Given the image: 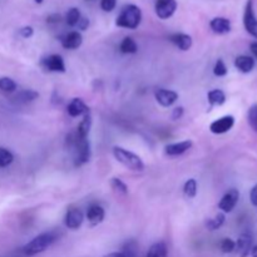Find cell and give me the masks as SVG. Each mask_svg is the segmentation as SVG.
Listing matches in <instances>:
<instances>
[{"instance_id": "cell-42", "label": "cell", "mask_w": 257, "mask_h": 257, "mask_svg": "<svg viewBox=\"0 0 257 257\" xmlns=\"http://www.w3.org/2000/svg\"><path fill=\"white\" fill-rule=\"evenodd\" d=\"M251 256L257 257V246H255V247L251 248Z\"/></svg>"}, {"instance_id": "cell-19", "label": "cell", "mask_w": 257, "mask_h": 257, "mask_svg": "<svg viewBox=\"0 0 257 257\" xmlns=\"http://www.w3.org/2000/svg\"><path fill=\"white\" fill-rule=\"evenodd\" d=\"M235 67L240 72L250 73L255 67V60H253V58L248 57V55H240V57L236 58Z\"/></svg>"}, {"instance_id": "cell-8", "label": "cell", "mask_w": 257, "mask_h": 257, "mask_svg": "<svg viewBox=\"0 0 257 257\" xmlns=\"http://www.w3.org/2000/svg\"><path fill=\"white\" fill-rule=\"evenodd\" d=\"M235 124V118L232 115H225L222 118H218L215 122L211 123L210 131L215 135H223V133L228 132L231 128Z\"/></svg>"}, {"instance_id": "cell-18", "label": "cell", "mask_w": 257, "mask_h": 257, "mask_svg": "<svg viewBox=\"0 0 257 257\" xmlns=\"http://www.w3.org/2000/svg\"><path fill=\"white\" fill-rule=\"evenodd\" d=\"M105 212L103 210V207L98 205H93L88 208L87 211V220L89 221V223L92 226H97L99 225L100 222H103L104 220Z\"/></svg>"}, {"instance_id": "cell-7", "label": "cell", "mask_w": 257, "mask_h": 257, "mask_svg": "<svg viewBox=\"0 0 257 257\" xmlns=\"http://www.w3.org/2000/svg\"><path fill=\"white\" fill-rule=\"evenodd\" d=\"M238 198H240V192H238L236 188H231L228 192H226L223 195V197L221 198V201L218 202V208H220L222 212L228 213L236 207L238 202Z\"/></svg>"}, {"instance_id": "cell-29", "label": "cell", "mask_w": 257, "mask_h": 257, "mask_svg": "<svg viewBox=\"0 0 257 257\" xmlns=\"http://www.w3.org/2000/svg\"><path fill=\"white\" fill-rule=\"evenodd\" d=\"M17 89V83L12 79V78L8 77H2L0 78V90L7 93H12Z\"/></svg>"}, {"instance_id": "cell-32", "label": "cell", "mask_w": 257, "mask_h": 257, "mask_svg": "<svg viewBox=\"0 0 257 257\" xmlns=\"http://www.w3.org/2000/svg\"><path fill=\"white\" fill-rule=\"evenodd\" d=\"M236 248V242L231 238H223L221 242V250L223 253H231Z\"/></svg>"}, {"instance_id": "cell-1", "label": "cell", "mask_w": 257, "mask_h": 257, "mask_svg": "<svg viewBox=\"0 0 257 257\" xmlns=\"http://www.w3.org/2000/svg\"><path fill=\"white\" fill-rule=\"evenodd\" d=\"M141 22H142V10L137 5L128 4L120 10L115 24L117 27L125 28V29H137Z\"/></svg>"}, {"instance_id": "cell-13", "label": "cell", "mask_w": 257, "mask_h": 257, "mask_svg": "<svg viewBox=\"0 0 257 257\" xmlns=\"http://www.w3.org/2000/svg\"><path fill=\"white\" fill-rule=\"evenodd\" d=\"M67 110L68 114H69L70 117L74 118L80 117V115H85L89 113V108L87 107V104H85L80 98H74V99H72V102L68 104Z\"/></svg>"}, {"instance_id": "cell-37", "label": "cell", "mask_w": 257, "mask_h": 257, "mask_svg": "<svg viewBox=\"0 0 257 257\" xmlns=\"http://www.w3.org/2000/svg\"><path fill=\"white\" fill-rule=\"evenodd\" d=\"M77 25L80 30H85L88 29V27H89V20H88L87 18H80Z\"/></svg>"}, {"instance_id": "cell-41", "label": "cell", "mask_w": 257, "mask_h": 257, "mask_svg": "<svg viewBox=\"0 0 257 257\" xmlns=\"http://www.w3.org/2000/svg\"><path fill=\"white\" fill-rule=\"evenodd\" d=\"M104 257H124L122 252H112V253H108Z\"/></svg>"}, {"instance_id": "cell-6", "label": "cell", "mask_w": 257, "mask_h": 257, "mask_svg": "<svg viewBox=\"0 0 257 257\" xmlns=\"http://www.w3.org/2000/svg\"><path fill=\"white\" fill-rule=\"evenodd\" d=\"M155 10L160 19H170L177 10V2L176 0H156Z\"/></svg>"}, {"instance_id": "cell-11", "label": "cell", "mask_w": 257, "mask_h": 257, "mask_svg": "<svg viewBox=\"0 0 257 257\" xmlns=\"http://www.w3.org/2000/svg\"><path fill=\"white\" fill-rule=\"evenodd\" d=\"M155 98L158 103H160L162 107H171L172 104H175L178 99V94L175 90L170 89H163L160 88L155 92Z\"/></svg>"}, {"instance_id": "cell-5", "label": "cell", "mask_w": 257, "mask_h": 257, "mask_svg": "<svg viewBox=\"0 0 257 257\" xmlns=\"http://www.w3.org/2000/svg\"><path fill=\"white\" fill-rule=\"evenodd\" d=\"M243 25H245V29L247 30L248 34H251L257 39V19L255 10H253V0H247V3H246Z\"/></svg>"}, {"instance_id": "cell-3", "label": "cell", "mask_w": 257, "mask_h": 257, "mask_svg": "<svg viewBox=\"0 0 257 257\" xmlns=\"http://www.w3.org/2000/svg\"><path fill=\"white\" fill-rule=\"evenodd\" d=\"M55 241V236L52 232H44L38 235L37 237L33 238L30 242H28L24 246L23 251L27 256H34L38 253L43 252V251L47 250L50 245Z\"/></svg>"}, {"instance_id": "cell-25", "label": "cell", "mask_w": 257, "mask_h": 257, "mask_svg": "<svg viewBox=\"0 0 257 257\" xmlns=\"http://www.w3.org/2000/svg\"><path fill=\"white\" fill-rule=\"evenodd\" d=\"M147 257H167V247L163 242H157L151 246Z\"/></svg>"}, {"instance_id": "cell-15", "label": "cell", "mask_w": 257, "mask_h": 257, "mask_svg": "<svg viewBox=\"0 0 257 257\" xmlns=\"http://www.w3.org/2000/svg\"><path fill=\"white\" fill-rule=\"evenodd\" d=\"M83 37L79 32H70L65 34L62 39V45L64 49H78L82 45Z\"/></svg>"}, {"instance_id": "cell-34", "label": "cell", "mask_w": 257, "mask_h": 257, "mask_svg": "<svg viewBox=\"0 0 257 257\" xmlns=\"http://www.w3.org/2000/svg\"><path fill=\"white\" fill-rule=\"evenodd\" d=\"M117 5V0H100V8L103 12H112Z\"/></svg>"}, {"instance_id": "cell-20", "label": "cell", "mask_w": 257, "mask_h": 257, "mask_svg": "<svg viewBox=\"0 0 257 257\" xmlns=\"http://www.w3.org/2000/svg\"><path fill=\"white\" fill-rule=\"evenodd\" d=\"M90 128H92V117H90V114L88 113V114L83 115V119L80 120V123L78 124L77 136L80 138H87Z\"/></svg>"}, {"instance_id": "cell-26", "label": "cell", "mask_w": 257, "mask_h": 257, "mask_svg": "<svg viewBox=\"0 0 257 257\" xmlns=\"http://www.w3.org/2000/svg\"><path fill=\"white\" fill-rule=\"evenodd\" d=\"M80 18L82 17H80L79 9H77V8H70L67 12V15H65V22L70 27H75L78 24V22H79Z\"/></svg>"}, {"instance_id": "cell-2", "label": "cell", "mask_w": 257, "mask_h": 257, "mask_svg": "<svg viewBox=\"0 0 257 257\" xmlns=\"http://www.w3.org/2000/svg\"><path fill=\"white\" fill-rule=\"evenodd\" d=\"M113 156H114V158L118 162L122 163L124 167L130 168V170L138 171V172L145 170V163L141 160L140 156L135 155V153L131 152V151L115 146V147L113 148Z\"/></svg>"}, {"instance_id": "cell-31", "label": "cell", "mask_w": 257, "mask_h": 257, "mask_svg": "<svg viewBox=\"0 0 257 257\" xmlns=\"http://www.w3.org/2000/svg\"><path fill=\"white\" fill-rule=\"evenodd\" d=\"M247 119H248V123H250L251 128H252V130L257 133V104H253L252 107L248 109Z\"/></svg>"}, {"instance_id": "cell-35", "label": "cell", "mask_w": 257, "mask_h": 257, "mask_svg": "<svg viewBox=\"0 0 257 257\" xmlns=\"http://www.w3.org/2000/svg\"><path fill=\"white\" fill-rule=\"evenodd\" d=\"M19 34H20V37L28 39V38L33 37V34H34V29H33L32 27H24L19 30Z\"/></svg>"}, {"instance_id": "cell-9", "label": "cell", "mask_w": 257, "mask_h": 257, "mask_svg": "<svg viewBox=\"0 0 257 257\" xmlns=\"http://www.w3.org/2000/svg\"><path fill=\"white\" fill-rule=\"evenodd\" d=\"M84 221V215L79 208H70L65 213L64 222L69 230H78Z\"/></svg>"}, {"instance_id": "cell-33", "label": "cell", "mask_w": 257, "mask_h": 257, "mask_svg": "<svg viewBox=\"0 0 257 257\" xmlns=\"http://www.w3.org/2000/svg\"><path fill=\"white\" fill-rule=\"evenodd\" d=\"M213 73H215V75H217V77H223V75L227 74V67H226L225 62H223L222 59H218L217 62H216L215 68H213Z\"/></svg>"}, {"instance_id": "cell-27", "label": "cell", "mask_w": 257, "mask_h": 257, "mask_svg": "<svg viewBox=\"0 0 257 257\" xmlns=\"http://www.w3.org/2000/svg\"><path fill=\"white\" fill-rule=\"evenodd\" d=\"M14 161V156L7 148L0 147V167H8Z\"/></svg>"}, {"instance_id": "cell-30", "label": "cell", "mask_w": 257, "mask_h": 257, "mask_svg": "<svg viewBox=\"0 0 257 257\" xmlns=\"http://www.w3.org/2000/svg\"><path fill=\"white\" fill-rule=\"evenodd\" d=\"M110 186H112L113 190L117 191L118 193H122V195H127L128 193L127 185H125L122 180H119V178H115V177L112 178V181H110Z\"/></svg>"}, {"instance_id": "cell-24", "label": "cell", "mask_w": 257, "mask_h": 257, "mask_svg": "<svg viewBox=\"0 0 257 257\" xmlns=\"http://www.w3.org/2000/svg\"><path fill=\"white\" fill-rule=\"evenodd\" d=\"M38 97H39V93L35 92V90L24 89L22 90V92L18 93V94L15 95L14 99L20 103H28V102H33V100L37 99Z\"/></svg>"}, {"instance_id": "cell-22", "label": "cell", "mask_w": 257, "mask_h": 257, "mask_svg": "<svg viewBox=\"0 0 257 257\" xmlns=\"http://www.w3.org/2000/svg\"><path fill=\"white\" fill-rule=\"evenodd\" d=\"M120 52L124 54H135L138 50V45L131 37H125L119 45Z\"/></svg>"}, {"instance_id": "cell-14", "label": "cell", "mask_w": 257, "mask_h": 257, "mask_svg": "<svg viewBox=\"0 0 257 257\" xmlns=\"http://www.w3.org/2000/svg\"><path fill=\"white\" fill-rule=\"evenodd\" d=\"M192 141L186 140L182 141V142L177 143H171V145H167L165 148V152L167 156H181L185 152H187L188 150H191L192 147Z\"/></svg>"}, {"instance_id": "cell-39", "label": "cell", "mask_w": 257, "mask_h": 257, "mask_svg": "<svg viewBox=\"0 0 257 257\" xmlns=\"http://www.w3.org/2000/svg\"><path fill=\"white\" fill-rule=\"evenodd\" d=\"M47 22L48 23H58V22H60V15L59 14L50 15V17L47 19Z\"/></svg>"}, {"instance_id": "cell-23", "label": "cell", "mask_w": 257, "mask_h": 257, "mask_svg": "<svg viewBox=\"0 0 257 257\" xmlns=\"http://www.w3.org/2000/svg\"><path fill=\"white\" fill-rule=\"evenodd\" d=\"M211 105H222L226 102V94L221 89H212L207 94Z\"/></svg>"}, {"instance_id": "cell-21", "label": "cell", "mask_w": 257, "mask_h": 257, "mask_svg": "<svg viewBox=\"0 0 257 257\" xmlns=\"http://www.w3.org/2000/svg\"><path fill=\"white\" fill-rule=\"evenodd\" d=\"M225 220H226V216L223 212H220L217 213V215L215 216L213 218H208L207 221H206V228L210 231H216L218 230V228L222 227V225L225 223Z\"/></svg>"}, {"instance_id": "cell-12", "label": "cell", "mask_w": 257, "mask_h": 257, "mask_svg": "<svg viewBox=\"0 0 257 257\" xmlns=\"http://www.w3.org/2000/svg\"><path fill=\"white\" fill-rule=\"evenodd\" d=\"M252 248V236L250 233H242L236 242V250L240 257H247Z\"/></svg>"}, {"instance_id": "cell-40", "label": "cell", "mask_w": 257, "mask_h": 257, "mask_svg": "<svg viewBox=\"0 0 257 257\" xmlns=\"http://www.w3.org/2000/svg\"><path fill=\"white\" fill-rule=\"evenodd\" d=\"M250 48H251V52H252V54L255 55V58L257 59V43L256 42L255 43H251Z\"/></svg>"}, {"instance_id": "cell-16", "label": "cell", "mask_w": 257, "mask_h": 257, "mask_svg": "<svg viewBox=\"0 0 257 257\" xmlns=\"http://www.w3.org/2000/svg\"><path fill=\"white\" fill-rule=\"evenodd\" d=\"M210 28L216 34H227L231 32V22L226 18H213L210 22Z\"/></svg>"}, {"instance_id": "cell-17", "label": "cell", "mask_w": 257, "mask_h": 257, "mask_svg": "<svg viewBox=\"0 0 257 257\" xmlns=\"http://www.w3.org/2000/svg\"><path fill=\"white\" fill-rule=\"evenodd\" d=\"M170 40L178 48V49L186 50L191 49L192 47V38L187 34H183V33H176V34H172L170 37Z\"/></svg>"}, {"instance_id": "cell-38", "label": "cell", "mask_w": 257, "mask_h": 257, "mask_svg": "<svg viewBox=\"0 0 257 257\" xmlns=\"http://www.w3.org/2000/svg\"><path fill=\"white\" fill-rule=\"evenodd\" d=\"M250 200H251V203H252L253 206H257V185L253 186V188L251 190Z\"/></svg>"}, {"instance_id": "cell-28", "label": "cell", "mask_w": 257, "mask_h": 257, "mask_svg": "<svg viewBox=\"0 0 257 257\" xmlns=\"http://www.w3.org/2000/svg\"><path fill=\"white\" fill-rule=\"evenodd\" d=\"M183 192L188 198L196 197V195H197V182H196V180H193V178L188 180L183 186Z\"/></svg>"}, {"instance_id": "cell-36", "label": "cell", "mask_w": 257, "mask_h": 257, "mask_svg": "<svg viewBox=\"0 0 257 257\" xmlns=\"http://www.w3.org/2000/svg\"><path fill=\"white\" fill-rule=\"evenodd\" d=\"M182 115H183V107H177L173 109V112H172V119L173 120L180 119Z\"/></svg>"}, {"instance_id": "cell-4", "label": "cell", "mask_w": 257, "mask_h": 257, "mask_svg": "<svg viewBox=\"0 0 257 257\" xmlns=\"http://www.w3.org/2000/svg\"><path fill=\"white\" fill-rule=\"evenodd\" d=\"M75 136H77V133H75ZM74 147L75 150H77V155H75V160H74L75 166H83L84 163H87L88 161L90 160L89 141H88L87 138H80L77 136Z\"/></svg>"}, {"instance_id": "cell-43", "label": "cell", "mask_w": 257, "mask_h": 257, "mask_svg": "<svg viewBox=\"0 0 257 257\" xmlns=\"http://www.w3.org/2000/svg\"><path fill=\"white\" fill-rule=\"evenodd\" d=\"M35 3H37V4H42L43 2H44V0H34Z\"/></svg>"}, {"instance_id": "cell-10", "label": "cell", "mask_w": 257, "mask_h": 257, "mask_svg": "<svg viewBox=\"0 0 257 257\" xmlns=\"http://www.w3.org/2000/svg\"><path fill=\"white\" fill-rule=\"evenodd\" d=\"M42 65L44 69L49 70V72H65L64 60H63V58L58 54L48 55L47 58H44V59L42 60Z\"/></svg>"}]
</instances>
